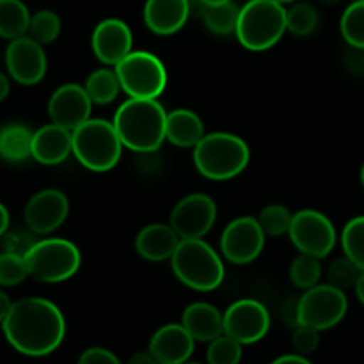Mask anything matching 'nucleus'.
<instances>
[{
  "label": "nucleus",
  "mask_w": 364,
  "mask_h": 364,
  "mask_svg": "<svg viewBox=\"0 0 364 364\" xmlns=\"http://www.w3.org/2000/svg\"><path fill=\"white\" fill-rule=\"evenodd\" d=\"M180 240L171 224H149L139 231L135 251L148 262H166L173 258Z\"/></svg>",
  "instance_id": "obj_21"
},
{
  "label": "nucleus",
  "mask_w": 364,
  "mask_h": 364,
  "mask_svg": "<svg viewBox=\"0 0 364 364\" xmlns=\"http://www.w3.org/2000/svg\"><path fill=\"white\" fill-rule=\"evenodd\" d=\"M34 233L31 230L28 231H11L2 237V247L6 252H13L18 256H27V252L31 251L32 245L36 244Z\"/></svg>",
  "instance_id": "obj_38"
},
{
  "label": "nucleus",
  "mask_w": 364,
  "mask_h": 364,
  "mask_svg": "<svg viewBox=\"0 0 364 364\" xmlns=\"http://www.w3.org/2000/svg\"><path fill=\"white\" fill-rule=\"evenodd\" d=\"M288 235L301 255L318 259L329 256L338 240L336 228L329 217L311 208L299 210L295 213Z\"/></svg>",
  "instance_id": "obj_10"
},
{
  "label": "nucleus",
  "mask_w": 364,
  "mask_h": 364,
  "mask_svg": "<svg viewBox=\"0 0 364 364\" xmlns=\"http://www.w3.org/2000/svg\"><path fill=\"white\" fill-rule=\"evenodd\" d=\"M352 2H354V0H352Z\"/></svg>",
  "instance_id": "obj_51"
},
{
  "label": "nucleus",
  "mask_w": 364,
  "mask_h": 364,
  "mask_svg": "<svg viewBox=\"0 0 364 364\" xmlns=\"http://www.w3.org/2000/svg\"><path fill=\"white\" fill-rule=\"evenodd\" d=\"M127 364H159V363L155 361V358H153L149 352H137V354H134L130 359H128Z\"/></svg>",
  "instance_id": "obj_42"
},
{
  "label": "nucleus",
  "mask_w": 364,
  "mask_h": 364,
  "mask_svg": "<svg viewBox=\"0 0 364 364\" xmlns=\"http://www.w3.org/2000/svg\"><path fill=\"white\" fill-rule=\"evenodd\" d=\"M6 66L11 78L18 84H39L46 75V55L43 45L31 36L13 39L6 48Z\"/></svg>",
  "instance_id": "obj_14"
},
{
  "label": "nucleus",
  "mask_w": 364,
  "mask_h": 364,
  "mask_svg": "<svg viewBox=\"0 0 364 364\" xmlns=\"http://www.w3.org/2000/svg\"><path fill=\"white\" fill-rule=\"evenodd\" d=\"M270 364H311L306 355L301 354H288V355H281V358L274 359Z\"/></svg>",
  "instance_id": "obj_41"
},
{
  "label": "nucleus",
  "mask_w": 364,
  "mask_h": 364,
  "mask_svg": "<svg viewBox=\"0 0 364 364\" xmlns=\"http://www.w3.org/2000/svg\"><path fill=\"white\" fill-rule=\"evenodd\" d=\"M78 364H123L114 352L102 347H91L82 352Z\"/></svg>",
  "instance_id": "obj_39"
},
{
  "label": "nucleus",
  "mask_w": 364,
  "mask_h": 364,
  "mask_svg": "<svg viewBox=\"0 0 364 364\" xmlns=\"http://www.w3.org/2000/svg\"><path fill=\"white\" fill-rule=\"evenodd\" d=\"M341 247L345 256L364 270V215L348 220L341 231Z\"/></svg>",
  "instance_id": "obj_30"
},
{
  "label": "nucleus",
  "mask_w": 364,
  "mask_h": 364,
  "mask_svg": "<svg viewBox=\"0 0 364 364\" xmlns=\"http://www.w3.org/2000/svg\"><path fill=\"white\" fill-rule=\"evenodd\" d=\"M121 89L130 98L156 100L167 85V71L155 53L132 50L116 68Z\"/></svg>",
  "instance_id": "obj_8"
},
{
  "label": "nucleus",
  "mask_w": 364,
  "mask_h": 364,
  "mask_svg": "<svg viewBox=\"0 0 364 364\" xmlns=\"http://www.w3.org/2000/svg\"><path fill=\"white\" fill-rule=\"evenodd\" d=\"M7 95H9V78L0 71V102H4Z\"/></svg>",
  "instance_id": "obj_45"
},
{
  "label": "nucleus",
  "mask_w": 364,
  "mask_h": 364,
  "mask_svg": "<svg viewBox=\"0 0 364 364\" xmlns=\"http://www.w3.org/2000/svg\"><path fill=\"white\" fill-rule=\"evenodd\" d=\"M276 2L283 4V6H284V4H290V2H295V0H276Z\"/></svg>",
  "instance_id": "obj_49"
},
{
  "label": "nucleus",
  "mask_w": 364,
  "mask_h": 364,
  "mask_svg": "<svg viewBox=\"0 0 364 364\" xmlns=\"http://www.w3.org/2000/svg\"><path fill=\"white\" fill-rule=\"evenodd\" d=\"M28 276L38 283L55 284L68 281L80 269L82 256L77 245L64 238H43L25 256Z\"/></svg>",
  "instance_id": "obj_7"
},
{
  "label": "nucleus",
  "mask_w": 364,
  "mask_h": 364,
  "mask_svg": "<svg viewBox=\"0 0 364 364\" xmlns=\"http://www.w3.org/2000/svg\"><path fill=\"white\" fill-rule=\"evenodd\" d=\"M181 326L196 341L210 343L224 334V315L208 302H194L183 311Z\"/></svg>",
  "instance_id": "obj_22"
},
{
  "label": "nucleus",
  "mask_w": 364,
  "mask_h": 364,
  "mask_svg": "<svg viewBox=\"0 0 364 364\" xmlns=\"http://www.w3.org/2000/svg\"><path fill=\"white\" fill-rule=\"evenodd\" d=\"M294 215L283 205H269L259 212L258 223L262 226L265 237H281L288 233Z\"/></svg>",
  "instance_id": "obj_33"
},
{
  "label": "nucleus",
  "mask_w": 364,
  "mask_h": 364,
  "mask_svg": "<svg viewBox=\"0 0 364 364\" xmlns=\"http://www.w3.org/2000/svg\"><path fill=\"white\" fill-rule=\"evenodd\" d=\"M191 16V0H146L144 23L153 34H176Z\"/></svg>",
  "instance_id": "obj_20"
},
{
  "label": "nucleus",
  "mask_w": 364,
  "mask_h": 364,
  "mask_svg": "<svg viewBox=\"0 0 364 364\" xmlns=\"http://www.w3.org/2000/svg\"><path fill=\"white\" fill-rule=\"evenodd\" d=\"M194 343L181 323H167L153 334L148 352L159 364H185L194 352Z\"/></svg>",
  "instance_id": "obj_18"
},
{
  "label": "nucleus",
  "mask_w": 364,
  "mask_h": 364,
  "mask_svg": "<svg viewBox=\"0 0 364 364\" xmlns=\"http://www.w3.org/2000/svg\"><path fill=\"white\" fill-rule=\"evenodd\" d=\"M27 34L38 43H41V45L53 43L60 34L59 14L50 9L38 11V13L31 16V25H28Z\"/></svg>",
  "instance_id": "obj_31"
},
{
  "label": "nucleus",
  "mask_w": 364,
  "mask_h": 364,
  "mask_svg": "<svg viewBox=\"0 0 364 364\" xmlns=\"http://www.w3.org/2000/svg\"><path fill=\"white\" fill-rule=\"evenodd\" d=\"M95 103L89 98L84 85L64 84L53 91L48 102V116L52 123L73 132L85 121L91 119Z\"/></svg>",
  "instance_id": "obj_16"
},
{
  "label": "nucleus",
  "mask_w": 364,
  "mask_h": 364,
  "mask_svg": "<svg viewBox=\"0 0 364 364\" xmlns=\"http://www.w3.org/2000/svg\"><path fill=\"white\" fill-rule=\"evenodd\" d=\"M70 213V201L57 188L39 191L28 199L23 219L34 235H48L64 224Z\"/></svg>",
  "instance_id": "obj_15"
},
{
  "label": "nucleus",
  "mask_w": 364,
  "mask_h": 364,
  "mask_svg": "<svg viewBox=\"0 0 364 364\" xmlns=\"http://www.w3.org/2000/svg\"><path fill=\"white\" fill-rule=\"evenodd\" d=\"M231 2V0H201L203 6H219V4Z\"/></svg>",
  "instance_id": "obj_47"
},
{
  "label": "nucleus",
  "mask_w": 364,
  "mask_h": 364,
  "mask_svg": "<svg viewBox=\"0 0 364 364\" xmlns=\"http://www.w3.org/2000/svg\"><path fill=\"white\" fill-rule=\"evenodd\" d=\"M283 320L288 327L295 329L299 326V301L290 299L283 306Z\"/></svg>",
  "instance_id": "obj_40"
},
{
  "label": "nucleus",
  "mask_w": 364,
  "mask_h": 364,
  "mask_svg": "<svg viewBox=\"0 0 364 364\" xmlns=\"http://www.w3.org/2000/svg\"><path fill=\"white\" fill-rule=\"evenodd\" d=\"M217 205L210 196L188 194L171 212V226L180 238H203L213 228Z\"/></svg>",
  "instance_id": "obj_13"
},
{
  "label": "nucleus",
  "mask_w": 364,
  "mask_h": 364,
  "mask_svg": "<svg viewBox=\"0 0 364 364\" xmlns=\"http://www.w3.org/2000/svg\"><path fill=\"white\" fill-rule=\"evenodd\" d=\"M320 2H322L323 6H336V4L340 2V0H320Z\"/></svg>",
  "instance_id": "obj_48"
},
{
  "label": "nucleus",
  "mask_w": 364,
  "mask_h": 364,
  "mask_svg": "<svg viewBox=\"0 0 364 364\" xmlns=\"http://www.w3.org/2000/svg\"><path fill=\"white\" fill-rule=\"evenodd\" d=\"M32 132L23 124H7L0 130V159L9 164L25 162L32 156Z\"/></svg>",
  "instance_id": "obj_24"
},
{
  "label": "nucleus",
  "mask_w": 364,
  "mask_h": 364,
  "mask_svg": "<svg viewBox=\"0 0 364 364\" xmlns=\"http://www.w3.org/2000/svg\"><path fill=\"white\" fill-rule=\"evenodd\" d=\"M320 277H322V267H320L318 258L301 255L291 262L290 279L301 290H309V288L316 287L320 283Z\"/></svg>",
  "instance_id": "obj_32"
},
{
  "label": "nucleus",
  "mask_w": 364,
  "mask_h": 364,
  "mask_svg": "<svg viewBox=\"0 0 364 364\" xmlns=\"http://www.w3.org/2000/svg\"><path fill=\"white\" fill-rule=\"evenodd\" d=\"M270 329L269 309L255 299L233 302L224 313V334L242 345L262 341Z\"/></svg>",
  "instance_id": "obj_12"
},
{
  "label": "nucleus",
  "mask_w": 364,
  "mask_h": 364,
  "mask_svg": "<svg viewBox=\"0 0 364 364\" xmlns=\"http://www.w3.org/2000/svg\"><path fill=\"white\" fill-rule=\"evenodd\" d=\"M318 27V13L311 4L299 2L287 9V31L297 38L311 36Z\"/></svg>",
  "instance_id": "obj_29"
},
{
  "label": "nucleus",
  "mask_w": 364,
  "mask_h": 364,
  "mask_svg": "<svg viewBox=\"0 0 364 364\" xmlns=\"http://www.w3.org/2000/svg\"><path fill=\"white\" fill-rule=\"evenodd\" d=\"M7 228H9V212H7L6 206L0 203V238L7 233Z\"/></svg>",
  "instance_id": "obj_44"
},
{
  "label": "nucleus",
  "mask_w": 364,
  "mask_h": 364,
  "mask_svg": "<svg viewBox=\"0 0 364 364\" xmlns=\"http://www.w3.org/2000/svg\"><path fill=\"white\" fill-rule=\"evenodd\" d=\"M27 277L28 269L25 256L6 251L0 255V284L2 287H16V284L23 283Z\"/></svg>",
  "instance_id": "obj_36"
},
{
  "label": "nucleus",
  "mask_w": 364,
  "mask_h": 364,
  "mask_svg": "<svg viewBox=\"0 0 364 364\" xmlns=\"http://www.w3.org/2000/svg\"><path fill=\"white\" fill-rule=\"evenodd\" d=\"M238 14H240V7L231 0L219 6H206L201 18L210 32L217 36H230L237 31Z\"/></svg>",
  "instance_id": "obj_27"
},
{
  "label": "nucleus",
  "mask_w": 364,
  "mask_h": 364,
  "mask_svg": "<svg viewBox=\"0 0 364 364\" xmlns=\"http://www.w3.org/2000/svg\"><path fill=\"white\" fill-rule=\"evenodd\" d=\"M361 272L363 270L350 258L343 256V258L331 263L329 270H327V279H329V284L345 291L348 288H355Z\"/></svg>",
  "instance_id": "obj_35"
},
{
  "label": "nucleus",
  "mask_w": 364,
  "mask_h": 364,
  "mask_svg": "<svg viewBox=\"0 0 364 364\" xmlns=\"http://www.w3.org/2000/svg\"><path fill=\"white\" fill-rule=\"evenodd\" d=\"M320 331L308 326H297L291 334V347L295 354L309 355L318 348L320 345Z\"/></svg>",
  "instance_id": "obj_37"
},
{
  "label": "nucleus",
  "mask_w": 364,
  "mask_h": 364,
  "mask_svg": "<svg viewBox=\"0 0 364 364\" xmlns=\"http://www.w3.org/2000/svg\"><path fill=\"white\" fill-rule=\"evenodd\" d=\"M123 148L114 123L105 119H87L73 130V155L92 173L114 169Z\"/></svg>",
  "instance_id": "obj_6"
},
{
  "label": "nucleus",
  "mask_w": 364,
  "mask_h": 364,
  "mask_svg": "<svg viewBox=\"0 0 364 364\" xmlns=\"http://www.w3.org/2000/svg\"><path fill=\"white\" fill-rule=\"evenodd\" d=\"M341 36L355 50H364V0H354L340 20Z\"/></svg>",
  "instance_id": "obj_28"
},
{
  "label": "nucleus",
  "mask_w": 364,
  "mask_h": 364,
  "mask_svg": "<svg viewBox=\"0 0 364 364\" xmlns=\"http://www.w3.org/2000/svg\"><path fill=\"white\" fill-rule=\"evenodd\" d=\"M84 87L95 105H109L117 98L119 91H123L116 70H109V68H100L92 71L85 80Z\"/></svg>",
  "instance_id": "obj_26"
},
{
  "label": "nucleus",
  "mask_w": 364,
  "mask_h": 364,
  "mask_svg": "<svg viewBox=\"0 0 364 364\" xmlns=\"http://www.w3.org/2000/svg\"><path fill=\"white\" fill-rule=\"evenodd\" d=\"M185 364H187V363H185Z\"/></svg>",
  "instance_id": "obj_52"
},
{
  "label": "nucleus",
  "mask_w": 364,
  "mask_h": 364,
  "mask_svg": "<svg viewBox=\"0 0 364 364\" xmlns=\"http://www.w3.org/2000/svg\"><path fill=\"white\" fill-rule=\"evenodd\" d=\"M355 295H358V299H359V302H361V304L364 306V270L361 272V276H359V279H358V283H355Z\"/></svg>",
  "instance_id": "obj_46"
},
{
  "label": "nucleus",
  "mask_w": 364,
  "mask_h": 364,
  "mask_svg": "<svg viewBox=\"0 0 364 364\" xmlns=\"http://www.w3.org/2000/svg\"><path fill=\"white\" fill-rule=\"evenodd\" d=\"M361 183H363V187H364V164H363V167H361Z\"/></svg>",
  "instance_id": "obj_50"
},
{
  "label": "nucleus",
  "mask_w": 364,
  "mask_h": 364,
  "mask_svg": "<svg viewBox=\"0 0 364 364\" xmlns=\"http://www.w3.org/2000/svg\"><path fill=\"white\" fill-rule=\"evenodd\" d=\"M205 137L201 117L188 109H176L167 114L166 139L178 148H194Z\"/></svg>",
  "instance_id": "obj_23"
},
{
  "label": "nucleus",
  "mask_w": 364,
  "mask_h": 364,
  "mask_svg": "<svg viewBox=\"0 0 364 364\" xmlns=\"http://www.w3.org/2000/svg\"><path fill=\"white\" fill-rule=\"evenodd\" d=\"M11 306H13L11 299L7 297L4 291H0V326H2V322L6 320V316H7V313H9Z\"/></svg>",
  "instance_id": "obj_43"
},
{
  "label": "nucleus",
  "mask_w": 364,
  "mask_h": 364,
  "mask_svg": "<svg viewBox=\"0 0 364 364\" xmlns=\"http://www.w3.org/2000/svg\"><path fill=\"white\" fill-rule=\"evenodd\" d=\"M171 265L178 281L192 290L212 291L224 281L223 259L203 238H181Z\"/></svg>",
  "instance_id": "obj_4"
},
{
  "label": "nucleus",
  "mask_w": 364,
  "mask_h": 364,
  "mask_svg": "<svg viewBox=\"0 0 364 364\" xmlns=\"http://www.w3.org/2000/svg\"><path fill=\"white\" fill-rule=\"evenodd\" d=\"M2 331L11 347L23 355L43 358L60 347L66 336V320L53 302L27 297L13 302Z\"/></svg>",
  "instance_id": "obj_1"
},
{
  "label": "nucleus",
  "mask_w": 364,
  "mask_h": 364,
  "mask_svg": "<svg viewBox=\"0 0 364 364\" xmlns=\"http://www.w3.org/2000/svg\"><path fill=\"white\" fill-rule=\"evenodd\" d=\"M287 32V9L276 0H249L240 7L237 39L251 52L272 48Z\"/></svg>",
  "instance_id": "obj_5"
},
{
  "label": "nucleus",
  "mask_w": 364,
  "mask_h": 364,
  "mask_svg": "<svg viewBox=\"0 0 364 364\" xmlns=\"http://www.w3.org/2000/svg\"><path fill=\"white\" fill-rule=\"evenodd\" d=\"M134 36L130 27L119 18L100 21L91 36V46L96 59L107 66H117L132 52Z\"/></svg>",
  "instance_id": "obj_17"
},
{
  "label": "nucleus",
  "mask_w": 364,
  "mask_h": 364,
  "mask_svg": "<svg viewBox=\"0 0 364 364\" xmlns=\"http://www.w3.org/2000/svg\"><path fill=\"white\" fill-rule=\"evenodd\" d=\"M112 123L124 148L135 153H153L166 141L167 112L156 100L128 98Z\"/></svg>",
  "instance_id": "obj_2"
},
{
  "label": "nucleus",
  "mask_w": 364,
  "mask_h": 364,
  "mask_svg": "<svg viewBox=\"0 0 364 364\" xmlns=\"http://www.w3.org/2000/svg\"><path fill=\"white\" fill-rule=\"evenodd\" d=\"M192 159L203 176L213 181H226L247 167L251 153L247 142L238 135L213 132L194 146Z\"/></svg>",
  "instance_id": "obj_3"
},
{
  "label": "nucleus",
  "mask_w": 364,
  "mask_h": 364,
  "mask_svg": "<svg viewBox=\"0 0 364 364\" xmlns=\"http://www.w3.org/2000/svg\"><path fill=\"white\" fill-rule=\"evenodd\" d=\"M265 233L255 217H238L231 220L220 237V252L235 265L255 262L263 251Z\"/></svg>",
  "instance_id": "obj_11"
},
{
  "label": "nucleus",
  "mask_w": 364,
  "mask_h": 364,
  "mask_svg": "<svg viewBox=\"0 0 364 364\" xmlns=\"http://www.w3.org/2000/svg\"><path fill=\"white\" fill-rule=\"evenodd\" d=\"M31 13L21 0H0V38L13 39L27 36Z\"/></svg>",
  "instance_id": "obj_25"
},
{
  "label": "nucleus",
  "mask_w": 364,
  "mask_h": 364,
  "mask_svg": "<svg viewBox=\"0 0 364 364\" xmlns=\"http://www.w3.org/2000/svg\"><path fill=\"white\" fill-rule=\"evenodd\" d=\"M348 311V301L343 290L333 284H316L299 299V326L316 331L336 327Z\"/></svg>",
  "instance_id": "obj_9"
},
{
  "label": "nucleus",
  "mask_w": 364,
  "mask_h": 364,
  "mask_svg": "<svg viewBox=\"0 0 364 364\" xmlns=\"http://www.w3.org/2000/svg\"><path fill=\"white\" fill-rule=\"evenodd\" d=\"M206 361L208 364H240L242 343L228 334H220L219 338L210 341Z\"/></svg>",
  "instance_id": "obj_34"
},
{
  "label": "nucleus",
  "mask_w": 364,
  "mask_h": 364,
  "mask_svg": "<svg viewBox=\"0 0 364 364\" xmlns=\"http://www.w3.org/2000/svg\"><path fill=\"white\" fill-rule=\"evenodd\" d=\"M73 153V132L52 123L32 135V159L43 166H57Z\"/></svg>",
  "instance_id": "obj_19"
}]
</instances>
